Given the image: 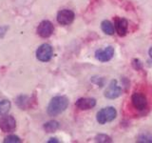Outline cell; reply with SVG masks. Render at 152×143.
Segmentation results:
<instances>
[{"label": "cell", "mask_w": 152, "mask_h": 143, "mask_svg": "<svg viewBox=\"0 0 152 143\" xmlns=\"http://www.w3.org/2000/svg\"><path fill=\"white\" fill-rule=\"evenodd\" d=\"M69 106V99L64 95H58L53 97L49 104L47 112L50 116H56L66 111Z\"/></svg>", "instance_id": "obj_1"}, {"label": "cell", "mask_w": 152, "mask_h": 143, "mask_svg": "<svg viewBox=\"0 0 152 143\" xmlns=\"http://www.w3.org/2000/svg\"><path fill=\"white\" fill-rule=\"evenodd\" d=\"M117 112L114 107H106L97 113L96 119L100 124H106L107 122H111L116 118Z\"/></svg>", "instance_id": "obj_2"}, {"label": "cell", "mask_w": 152, "mask_h": 143, "mask_svg": "<svg viewBox=\"0 0 152 143\" xmlns=\"http://www.w3.org/2000/svg\"><path fill=\"white\" fill-rule=\"evenodd\" d=\"M52 55H53V50H52V47L49 44L41 45L36 51L37 59L42 62L50 61L51 59Z\"/></svg>", "instance_id": "obj_3"}, {"label": "cell", "mask_w": 152, "mask_h": 143, "mask_svg": "<svg viewBox=\"0 0 152 143\" xmlns=\"http://www.w3.org/2000/svg\"><path fill=\"white\" fill-rule=\"evenodd\" d=\"M75 18V14L70 10H62L57 13V21L61 25H69L73 22Z\"/></svg>", "instance_id": "obj_4"}, {"label": "cell", "mask_w": 152, "mask_h": 143, "mask_svg": "<svg viewBox=\"0 0 152 143\" xmlns=\"http://www.w3.org/2000/svg\"><path fill=\"white\" fill-rule=\"evenodd\" d=\"M16 121L12 116H4L0 118V129L4 133H10L15 130Z\"/></svg>", "instance_id": "obj_5"}, {"label": "cell", "mask_w": 152, "mask_h": 143, "mask_svg": "<svg viewBox=\"0 0 152 143\" xmlns=\"http://www.w3.org/2000/svg\"><path fill=\"white\" fill-rule=\"evenodd\" d=\"M54 31V27L52 23L49 20H43L37 28V33L43 38L50 37Z\"/></svg>", "instance_id": "obj_6"}, {"label": "cell", "mask_w": 152, "mask_h": 143, "mask_svg": "<svg viewBox=\"0 0 152 143\" xmlns=\"http://www.w3.org/2000/svg\"><path fill=\"white\" fill-rule=\"evenodd\" d=\"M114 55V48L112 46H107L106 49H99L95 52V57L100 62H107L110 60Z\"/></svg>", "instance_id": "obj_7"}, {"label": "cell", "mask_w": 152, "mask_h": 143, "mask_svg": "<svg viewBox=\"0 0 152 143\" xmlns=\"http://www.w3.org/2000/svg\"><path fill=\"white\" fill-rule=\"evenodd\" d=\"M121 94H122V89L117 85L116 80H112L104 93V97L108 99H115L120 97Z\"/></svg>", "instance_id": "obj_8"}, {"label": "cell", "mask_w": 152, "mask_h": 143, "mask_svg": "<svg viewBox=\"0 0 152 143\" xmlns=\"http://www.w3.org/2000/svg\"><path fill=\"white\" fill-rule=\"evenodd\" d=\"M132 104L138 111H144L147 106V99L145 94L141 93H135L132 94Z\"/></svg>", "instance_id": "obj_9"}, {"label": "cell", "mask_w": 152, "mask_h": 143, "mask_svg": "<svg viewBox=\"0 0 152 143\" xmlns=\"http://www.w3.org/2000/svg\"><path fill=\"white\" fill-rule=\"evenodd\" d=\"M76 107L80 110H90L93 107L96 106V100L94 98H90V97H82L77 99V101L75 102Z\"/></svg>", "instance_id": "obj_10"}, {"label": "cell", "mask_w": 152, "mask_h": 143, "mask_svg": "<svg viewBox=\"0 0 152 143\" xmlns=\"http://www.w3.org/2000/svg\"><path fill=\"white\" fill-rule=\"evenodd\" d=\"M115 29L118 35L125 36L128 31V22L126 18H116L115 19Z\"/></svg>", "instance_id": "obj_11"}, {"label": "cell", "mask_w": 152, "mask_h": 143, "mask_svg": "<svg viewBox=\"0 0 152 143\" xmlns=\"http://www.w3.org/2000/svg\"><path fill=\"white\" fill-rule=\"evenodd\" d=\"M101 29H102V31L107 35H112L114 33V27L111 24V22L108 20H104L102 22Z\"/></svg>", "instance_id": "obj_12"}, {"label": "cell", "mask_w": 152, "mask_h": 143, "mask_svg": "<svg viewBox=\"0 0 152 143\" xmlns=\"http://www.w3.org/2000/svg\"><path fill=\"white\" fill-rule=\"evenodd\" d=\"M59 128V123L55 120H50L44 124V130L47 133H53L56 130H58Z\"/></svg>", "instance_id": "obj_13"}, {"label": "cell", "mask_w": 152, "mask_h": 143, "mask_svg": "<svg viewBox=\"0 0 152 143\" xmlns=\"http://www.w3.org/2000/svg\"><path fill=\"white\" fill-rule=\"evenodd\" d=\"M16 103L18 105V107H20L22 110L23 109L25 110L28 105H30V98L26 97V95H20V97L17 98Z\"/></svg>", "instance_id": "obj_14"}, {"label": "cell", "mask_w": 152, "mask_h": 143, "mask_svg": "<svg viewBox=\"0 0 152 143\" xmlns=\"http://www.w3.org/2000/svg\"><path fill=\"white\" fill-rule=\"evenodd\" d=\"M11 108V102L7 99H4L0 101V116H4L5 114L9 112Z\"/></svg>", "instance_id": "obj_15"}, {"label": "cell", "mask_w": 152, "mask_h": 143, "mask_svg": "<svg viewBox=\"0 0 152 143\" xmlns=\"http://www.w3.org/2000/svg\"><path fill=\"white\" fill-rule=\"evenodd\" d=\"M95 141L96 142H101V143H108V142H112V139L110 136H108L107 135H104V133H99L96 136H95Z\"/></svg>", "instance_id": "obj_16"}, {"label": "cell", "mask_w": 152, "mask_h": 143, "mask_svg": "<svg viewBox=\"0 0 152 143\" xmlns=\"http://www.w3.org/2000/svg\"><path fill=\"white\" fill-rule=\"evenodd\" d=\"M137 142H141V143H152V136L149 135V133H141V135L138 136Z\"/></svg>", "instance_id": "obj_17"}, {"label": "cell", "mask_w": 152, "mask_h": 143, "mask_svg": "<svg viewBox=\"0 0 152 143\" xmlns=\"http://www.w3.org/2000/svg\"><path fill=\"white\" fill-rule=\"evenodd\" d=\"M91 82L94 83V84H96L98 87L101 88L104 85V79L103 77H99V76H92Z\"/></svg>", "instance_id": "obj_18"}, {"label": "cell", "mask_w": 152, "mask_h": 143, "mask_svg": "<svg viewBox=\"0 0 152 143\" xmlns=\"http://www.w3.org/2000/svg\"><path fill=\"white\" fill-rule=\"evenodd\" d=\"M4 142H8V143H19L21 142L20 138H19L18 136H14V135H11V136H8L6 138L4 139Z\"/></svg>", "instance_id": "obj_19"}, {"label": "cell", "mask_w": 152, "mask_h": 143, "mask_svg": "<svg viewBox=\"0 0 152 143\" xmlns=\"http://www.w3.org/2000/svg\"><path fill=\"white\" fill-rule=\"evenodd\" d=\"M131 64H132V67H133V68H134L135 70H137V71H141V70H142V63L141 62V60L137 59V58H134V59H132Z\"/></svg>", "instance_id": "obj_20"}, {"label": "cell", "mask_w": 152, "mask_h": 143, "mask_svg": "<svg viewBox=\"0 0 152 143\" xmlns=\"http://www.w3.org/2000/svg\"><path fill=\"white\" fill-rule=\"evenodd\" d=\"M7 27H0V37H3L4 35L6 33V31H7Z\"/></svg>", "instance_id": "obj_21"}, {"label": "cell", "mask_w": 152, "mask_h": 143, "mask_svg": "<svg viewBox=\"0 0 152 143\" xmlns=\"http://www.w3.org/2000/svg\"><path fill=\"white\" fill-rule=\"evenodd\" d=\"M48 142H49V143H50V142H59L58 140H57V138H50V140H49V141H48Z\"/></svg>", "instance_id": "obj_22"}, {"label": "cell", "mask_w": 152, "mask_h": 143, "mask_svg": "<svg viewBox=\"0 0 152 143\" xmlns=\"http://www.w3.org/2000/svg\"><path fill=\"white\" fill-rule=\"evenodd\" d=\"M148 55H149V56H150V58L152 59V48H150V49H149V51H148Z\"/></svg>", "instance_id": "obj_23"}]
</instances>
